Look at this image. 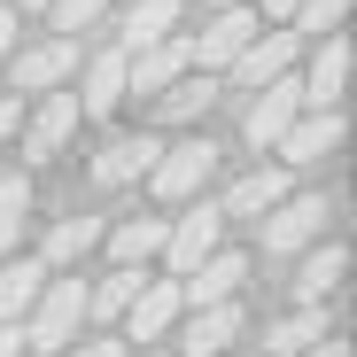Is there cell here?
Wrapping results in <instances>:
<instances>
[{"instance_id": "obj_20", "label": "cell", "mask_w": 357, "mask_h": 357, "mask_svg": "<svg viewBox=\"0 0 357 357\" xmlns=\"http://www.w3.org/2000/svg\"><path fill=\"white\" fill-rule=\"evenodd\" d=\"M287 187H295V178H287V163H257L249 178H233V187H225V202H218V210H225V218H264Z\"/></svg>"}, {"instance_id": "obj_18", "label": "cell", "mask_w": 357, "mask_h": 357, "mask_svg": "<svg viewBox=\"0 0 357 357\" xmlns=\"http://www.w3.org/2000/svg\"><path fill=\"white\" fill-rule=\"evenodd\" d=\"M295 257H303V264H295V303H326V295L349 280V249L326 241V233H319L311 249H295Z\"/></svg>"}, {"instance_id": "obj_24", "label": "cell", "mask_w": 357, "mask_h": 357, "mask_svg": "<svg viewBox=\"0 0 357 357\" xmlns=\"http://www.w3.org/2000/svg\"><path fill=\"white\" fill-rule=\"evenodd\" d=\"M93 241H101V218H78V210H70V218H54V233H47V272L78 264Z\"/></svg>"}, {"instance_id": "obj_1", "label": "cell", "mask_w": 357, "mask_h": 357, "mask_svg": "<svg viewBox=\"0 0 357 357\" xmlns=\"http://www.w3.org/2000/svg\"><path fill=\"white\" fill-rule=\"evenodd\" d=\"M78 326H86V280H39L31 311H24V349L54 357L63 342H78Z\"/></svg>"}, {"instance_id": "obj_35", "label": "cell", "mask_w": 357, "mask_h": 357, "mask_svg": "<svg viewBox=\"0 0 357 357\" xmlns=\"http://www.w3.org/2000/svg\"><path fill=\"white\" fill-rule=\"evenodd\" d=\"M257 16H272V24H287V16H295V0H264Z\"/></svg>"}, {"instance_id": "obj_22", "label": "cell", "mask_w": 357, "mask_h": 357, "mask_svg": "<svg viewBox=\"0 0 357 357\" xmlns=\"http://www.w3.org/2000/svg\"><path fill=\"white\" fill-rule=\"evenodd\" d=\"M163 225H171V218H116V225H101V241H109L116 264H148V257L163 249Z\"/></svg>"}, {"instance_id": "obj_12", "label": "cell", "mask_w": 357, "mask_h": 357, "mask_svg": "<svg viewBox=\"0 0 357 357\" xmlns=\"http://www.w3.org/2000/svg\"><path fill=\"white\" fill-rule=\"evenodd\" d=\"M78 78V39H39V47H24L16 54V78H8V93H47V86H70Z\"/></svg>"}, {"instance_id": "obj_33", "label": "cell", "mask_w": 357, "mask_h": 357, "mask_svg": "<svg viewBox=\"0 0 357 357\" xmlns=\"http://www.w3.org/2000/svg\"><path fill=\"white\" fill-rule=\"evenodd\" d=\"M0 357H24V319H0Z\"/></svg>"}, {"instance_id": "obj_26", "label": "cell", "mask_w": 357, "mask_h": 357, "mask_svg": "<svg viewBox=\"0 0 357 357\" xmlns=\"http://www.w3.org/2000/svg\"><path fill=\"white\" fill-rule=\"evenodd\" d=\"M24 225H31V178L24 171H0V257L24 241Z\"/></svg>"}, {"instance_id": "obj_3", "label": "cell", "mask_w": 357, "mask_h": 357, "mask_svg": "<svg viewBox=\"0 0 357 357\" xmlns=\"http://www.w3.org/2000/svg\"><path fill=\"white\" fill-rule=\"evenodd\" d=\"M218 178V140L210 132H195V140H178V148H163L155 163H148V195L155 202H187V195H202Z\"/></svg>"}, {"instance_id": "obj_38", "label": "cell", "mask_w": 357, "mask_h": 357, "mask_svg": "<svg viewBox=\"0 0 357 357\" xmlns=\"http://www.w3.org/2000/svg\"><path fill=\"white\" fill-rule=\"evenodd\" d=\"M148 357H171V349H148Z\"/></svg>"}, {"instance_id": "obj_15", "label": "cell", "mask_w": 357, "mask_h": 357, "mask_svg": "<svg viewBox=\"0 0 357 357\" xmlns=\"http://www.w3.org/2000/svg\"><path fill=\"white\" fill-rule=\"evenodd\" d=\"M148 101H155V116H163V125H202V116L218 109V70L187 63V70H178L163 93H148Z\"/></svg>"}, {"instance_id": "obj_30", "label": "cell", "mask_w": 357, "mask_h": 357, "mask_svg": "<svg viewBox=\"0 0 357 357\" xmlns=\"http://www.w3.org/2000/svg\"><path fill=\"white\" fill-rule=\"evenodd\" d=\"M16 125H24V93H8V86H0V148L16 140Z\"/></svg>"}, {"instance_id": "obj_23", "label": "cell", "mask_w": 357, "mask_h": 357, "mask_svg": "<svg viewBox=\"0 0 357 357\" xmlns=\"http://www.w3.org/2000/svg\"><path fill=\"white\" fill-rule=\"evenodd\" d=\"M326 334V303H295L287 319H272L264 326V357H295L303 342H319Z\"/></svg>"}, {"instance_id": "obj_7", "label": "cell", "mask_w": 357, "mask_h": 357, "mask_svg": "<svg viewBox=\"0 0 357 357\" xmlns=\"http://www.w3.org/2000/svg\"><path fill=\"white\" fill-rule=\"evenodd\" d=\"M295 54H303V31H264V24H257V39H249V47H241V54L225 63V78L241 86V93H257L264 78L295 70Z\"/></svg>"}, {"instance_id": "obj_39", "label": "cell", "mask_w": 357, "mask_h": 357, "mask_svg": "<svg viewBox=\"0 0 357 357\" xmlns=\"http://www.w3.org/2000/svg\"><path fill=\"white\" fill-rule=\"evenodd\" d=\"M24 357H39V349H24Z\"/></svg>"}, {"instance_id": "obj_8", "label": "cell", "mask_w": 357, "mask_h": 357, "mask_svg": "<svg viewBox=\"0 0 357 357\" xmlns=\"http://www.w3.org/2000/svg\"><path fill=\"white\" fill-rule=\"evenodd\" d=\"M187 63H195V39H178V31H163V39L132 47V54H125V101H132V93H163Z\"/></svg>"}, {"instance_id": "obj_5", "label": "cell", "mask_w": 357, "mask_h": 357, "mask_svg": "<svg viewBox=\"0 0 357 357\" xmlns=\"http://www.w3.org/2000/svg\"><path fill=\"white\" fill-rule=\"evenodd\" d=\"M295 116H303V78H287V70H280V78H264V86H257V101H249V116H241V132H249V148H257V155H272V148H280V132L295 125Z\"/></svg>"}, {"instance_id": "obj_29", "label": "cell", "mask_w": 357, "mask_h": 357, "mask_svg": "<svg viewBox=\"0 0 357 357\" xmlns=\"http://www.w3.org/2000/svg\"><path fill=\"white\" fill-rule=\"evenodd\" d=\"M349 8H357V0H295V31H342L349 24Z\"/></svg>"}, {"instance_id": "obj_16", "label": "cell", "mask_w": 357, "mask_h": 357, "mask_svg": "<svg viewBox=\"0 0 357 357\" xmlns=\"http://www.w3.org/2000/svg\"><path fill=\"white\" fill-rule=\"evenodd\" d=\"M342 86H349V39L319 31V54L303 70V109H342Z\"/></svg>"}, {"instance_id": "obj_25", "label": "cell", "mask_w": 357, "mask_h": 357, "mask_svg": "<svg viewBox=\"0 0 357 357\" xmlns=\"http://www.w3.org/2000/svg\"><path fill=\"white\" fill-rule=\"evenodd\" d=\"M47 280V257H16V264H0V319H24L31 311V295Z\"/></svg>"}, {"instance_id": "obj_31", "label": "cell", "mask_w": 357, "mask_h": 357, "mask_svg": "<svg viewBox=\"0 0 357 357\" xmlns=\"http://www.w3.org/2000/svg\"><path fill=\"white\" fill-rule=\"evenodd\" d=\"M54 357H125V342H63Z\"/></svg>"}, {"instance_id": "obj_34", "label": "cell", "mask_w": 357, "mask_h": 357, "mask_svg": "<svg viewBox=\"0 0 357 357\" xmlns=\"http://www.w3.org/2000/svg\"><path fill=\"white\" fill-rule=\"evenodd\" d=\"M16 54V8H0V63Z\"/></svg>"}, {"instance_id": "obj_37", "label": "cell", "mask_w": 357, "mask_h": 357, "mask_svg": "<svg viewBox=\"0 0 357 357\" xmlns=\"http://www.w3.org/2000/svg\"><path fill=\"white\" fill-rule=\"evenodd\" d=\"M218 357H241V349H218Z\"/></svg>"}, {"instance_id": "obj_17", "label": "cell", "mask_w": 357, "mask_h": 357, "mask_svg": "<svg viewBox=\"0 0 357 357\" xmlns=\"http://www.w3.org/2000/svg\"><path fill=\"white\" fill-rule=\"evenodd\" d=\"M155 155H163L155 132H125V140H109V148L93 155V187H140Z\"/></svg>"}, {"instance_id": "obj_11", "label": "cell", "mask_w": 357, "mask_h": 357, "mask_svg": "<svg viewBox=\"0 0 357 357\" xmlns=\"http://www.w3.org/2000/svg\"><path fill=\"white\" fill-rule=\"evenodd\" d=\"M257 24H264V16L249 8V0H218V16H210V31L195 39V63H202V70H225L233 54H241V47L257 39Z\"/></svg>"}, {"instance_id": "obj_14", "label": "cell", "mask_w": 357, "mask_h": 357, "mask_svg": "<svg viewBox=\"0 0 357 357\" xmlns=\"http://www.w3.org/2000/svg\"><path fill=\"white\" fill-rule=\"evenodd\" d=\"M241 287H249V257H241V249H210L195 272H178L187 311H195V303H225V295H241Z\"/></svg>"}, {"instance_id": "obj_28", "label": "cell", "mask_w": 357, "mask_h": 357, "mask_svg": "<svg viewBox=\"0 0 357 357\" xmlns=\"http://www.w3.org/2000/svg\"><path fill=\"white\" fill-rule=\"evenodd\" d=\"M54 31H63V39H78V31H93L101 16H109V0H47V8H39Z\"/></svg>"}, {"instance_id": "obj_13", "label": "cell", "mask_w": 357, "mask_h": 357, "mask_svg": "<svg viewBox=\"0 0 357 357\" xmlns=\"http://www.w3.org/2000/svg\"><path fill=\"white\" fill-rule=\"evenodd\" d=\"M178 311H187V295H178V280H140L132 287V303L116 311L132 326V342H163L171 326H178Z\"/></svg>"}, {"instance_id": "obj_27", "label": "cell", "mask_w": 357, "mask_h": 357, "mask_svg": "<svg viewBox=\"0 0 357 357\" xmlns=\"http://www.w3.org/2000/svg\"><path fill=\"white\" fill-rule=\"evenodd\" d=\"M148 280V264H116L101 287H86V319H116V311H125L132 303V287Z\"/></svg>"}, {"instance_id": "obj_19", "label": "cell", "mask_w": 357, "mask_h": 357, "mask_svg": "<svg viewBox=\"0 0 357 357\" xmlns=\"http://www.w3.org/2000/svg\"><path fill=\"white\" fill-rule=\"evenodd\" d=\"M78 109H86V116H116V109H125V47L86 54V93H78Z\"/></svg>"}, {"instance_id": "obj_36", "label": "cell", "mask_w": 357, "mask_h": 357, "mask_svg": "<svg viewBox=\"0 0 357 357\" xmlns=\"http://www.w3.org/2000/svg\"><path fill=\"white\" fill-rule=\"evenodd\" d=\"M16 8H31V16H39V8H47V0H16Z\"/></svg>"}, {"instance_id": "obj_6", "label": "cell", "mask_w": 357, "mask_h": 357, "mask_svg": "<svg viewBox=\"0 0 357 357\" xmlns=\"http://www.w3.org/2000/svg\"><path fill=\"white\" fill-rule=\"evenodd\" d=\"M78 116H86V109H78V93H63V86H47V101H39V109L24 116V125H16V132H24V163H54V155L70 148V132H78Z\"/></svg>"}, {"instance_id": "obj_4", "label": "cell", "mask_w": 357, "mask_h": 357, "mask_svg": "<svg viewBox=\"0 0 357 357\" xmlns=\"http://www.w3.org/2000/svg\"><path fill=\"white\" fill-rule=\"evenodd\" d=\"M326 218H334V210H326V195H295V187H287V195L257 218L264 257H295V249H311L319 233H326Z\"/></svg>"}, {"instance_id": "obj_10", "label": "cell", "mask_w": 357, "mask_h": 357, "mask_svg": "<svg viewBox=\"0 0 357 357\" xmlns=\"http://www.w3.org/2000/svg\"><path fill=\"white\" fill-rule=\"evenodd\" d=\"M178 319H187V334H178V349H187V357H218V349L241 342V326H249L241 295H225V303H195V311H178Z\"/></svg>"}, {"instance_id": "obj_2", "label": "cell", "mask_w": 357, "mask_h": 357, "mask_svg": "<svg viewBox=\"0 0 357 357\" xmlns=\"http://www.w3.org/2000/svg\"><path fill=\"white\" fill-rule=\"evenodd\" d=\"M171 210H178V218L163 225V249H155V257H163V264H171V280H178V272H195V264L225 241V225H233V218H225L210 195H187V202H171Z\"/></svg>"}, {"instance_id": "obj_9", "label": "cell", "mask_w": 357, "mask_h": 357, "mask_svg": "<svg viewBox=\"0 0 357 357\" xmlns=\"http://www.w3.org/2000/svg\"><path fill=\"white\" fill-rule=\"evenodd\" d=\"M342 132H349V125H342V109H303V116L280 132V148H272V155H280L287 171H303V163H326V155L342 148Z\"/></svg>"}, {"instance_id": "obj_32", "label": "cell", "mask_w": 357, "mask_h": 357, "mask_svg": "<svg viewBox=\"0 0 357 357\" xmlns=\"http://www.w3.org/2000/svg\"><path fill=\"white\" fill-rule=\"evenodd\" d=\"M295 357H349V342H342V334H319V342H303Z\"/></svg>"}, {"instance_id": "obj_21", "label": "cell", "mask_w": 357, "mask_h": 357, "mask_svg": "<svg viewBox=\"0 0 357 357\" xmlns=\"http://www.w3.org/2000/svg\"><path fill=\"white\" fill-rule=\"evenodd\" d=\"M178 16H187V0H132L125 8V24H116V47H148V39H163V31H178Z\"/></svg>"}]
</instances>
